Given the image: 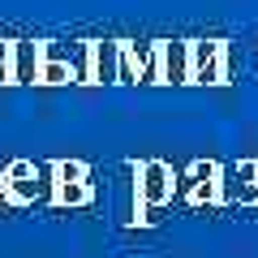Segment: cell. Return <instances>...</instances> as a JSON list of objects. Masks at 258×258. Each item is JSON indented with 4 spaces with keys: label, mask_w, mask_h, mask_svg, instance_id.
Returning a JSON list of instances; mask_svg holds the SVG:
<instances>
[{
    "label": "cell",
    "mask_w": 258,
    "mask_h": 258,
    "mask_svg": "<svg viewBox=\"0 0 258 258\" xmlns=\"http://www.w3.org/2000/svg\"><path fill=\"white\" fill-rule=\"evenodd\" d=\"M168 78H185V47L181 43L168 47Z\"/></svg>",
    "instance_id": "obj_1"
},
{
    "label": "cell",
    "mask_w": 258,
    "mask_h": 258,
    "mask_svg": "<svg viewBox=\"0 0 258 258\" xmlns=\"http://www.w3.org/2000/svg\"><path fill=\"white\" fill-rule=\"evenodd\" d=\"M18 78H26V82L35 78V52H30V47H22V52H18Z\"/></svg>",
    "instance_id": "obj_3"
},
{
    "label": "cell",
    "mask_w": 258,
    "mask_h": 258,
    "mask_svg": "<svg viewBox=\"0 0 258 258\" xmlns=\"http://www.w3.org/2000/svg\"><path fill=\"white\" fill-rule=\"evenodd\" d=\"M112 74H116V47L103 43L99 47V78H112Z\"/></svg>",
    "instance_id": "obj_2"
},
{
    "label": "cell",
    "mask_w": 258,
    "mask_h": 258,
    "mask_svg": "<svg viewBox=\"0 0 258 258\" xmlns=\"http://www.w3.org/2000/svg\"><path fill=\"white\" fill-rule=\"evenodd\" d=\"M9 74V52H5V43H0V78Z\"/></svg>",
    "instance_id": "obj_4"
}]
</instances>
